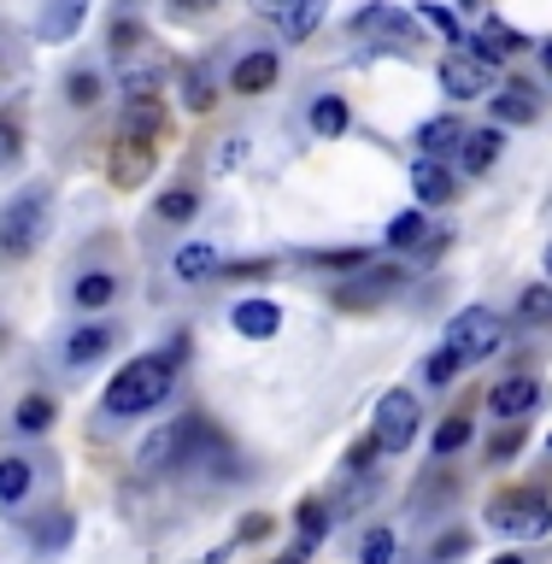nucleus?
I'll use <instances>...</instances> for the list:
<instances>
[{
	"label": "nucleus",
	"instance_id": "obj_18",
	"mask_svg": "<svg viewBox=\"0 0 552 564\" xmlns=\"http://www.w3.org/2000/svg\"><path fill=\"white\" fill-rule=\"evenodd\" d=\"M324 7H329V0H289V12L277 18L282 35H289V42H306V35L317 30V18H324Z\"/></svg>",
	"mask_w": 552,
	"mask_h": 564
},
{
	"label": "nucleus",
	"instance_id": "obj_37",
	"mask_svg": "<svg viewBox=\"0 0 552 564\" xmlns=\"http://www.w3.org/2000/svg\"><path fill=\"white\" fill-rule=\"evenodd\" d=\"M329 506H317V500H306L300 506V529H306V541H317V535H329Z\"/></svg>",
	"mask_w": 552,
	"mask_h": 564
},
{
	"label": "nucleus",
	"instance_id": "obj_11",
	"mask_svg": "<svg viewBox=\"0 0 552 564\" xmlns=\"http://www.w3.org/2000/svg\"><path fill=\"white\" fill-rule=\"evenodd\" d=\"M83 18H88V0H42L35 30H42V42H71L83 30Z\"/></svg>",
	"mask_w": 552,
	"mask_h": 564
},
{
	"label": "nucleus",
	"instance_id": "obj_13",
	"mask_svg": "<svg viewBox=\"0 0 552 564\" xmlns=\"http://www.w3.org/2000/svg\"><path fill=\"white\" fill-rule=\"evenodd\" d=\"M458 47H465V53H476V59H488V65H500V59H511L518 47H529V35L494 18V24H483V35H476V42H458Z\"/></svg>",
	"mask_w": 552,
	"mask_h": 564
},
{
	"label": "nucleus",
	"instance_id": "obj_24",
	"mask_svg": "<svg viewBox=\"0 0 552 564\" xmlns=\"http://www.w3.org/2000/svg\"><path fill=\"white\" fill-rule=\"evenodd\" d=\"M159 106H153V95H141V100H130L123 106V135H141V141H153L159 135Z\"/></svg>",
	"mask_w": 552,
	"mask_h": 564
},
{
	"label": "nucleus",
	"instance_id": "obj_38",
	"mask_svg": "<svg viewBox=\"0 0 552 564\" xmlns=\"http://www.w3.org/2000/svg\"><path fill=\"white\" fill-rule=\"evenodd\" d=\"M130 47H141V24H130V18H123V24L112 30V53H118V59H130Z\"/></svg>",
	"mask_w": 552,
	"mask_h": 564
},
{
	"label": "nucleus",
	"instance_id": "obj_48",
	"mask_svg": "<svg viewBox=\"0 0 552 564\" xmlns=\"http://www.w3.org/2000/svg\"><path fill=\"white\" fill-rule=\"evenodd\" d=\"M224 558H229V546H212V553H206V558H194V564H224Z\"/></svg>",
	"mask_w": 552,
	"mask_h": 564
},
{
	"label": "nucleus",
	"instance_id": "obj_12",
	"mask_svg": "<svg viewBox=\"0 0 552 564\" xmlns=\"http://www.w3.org/2000/svg\"><path fill=\"white\" fill-rule=\"evenodd\" d=\"M148 171H153V141L118 135V148H112V183H118V188H136Z\"/></svg>",
	"mask_w": 552,
	"mask_h": 564
},
{
	"label": "nucleus",
	"instance_id": "obj_3",
	"mask_svg": "<svg viewBox=\"0 0 552 564\" xmlns=\"http://www.w3.org/2000/svg\"><path fill=\"white\" fill-rule=\"evenodd\" d=\"M488 518H494V529H506V535H523V541L552 535V506H546V494H535V488L494 494Z\"/></svg>",
	"mask_w": 552,
	"mask_h": 564
},
{
	"label": "nucleus",
	"instance_id": "obj_5",
	"mask_svg": "<svg viewBox=\"0 0 552 564\" xmlns=\"http://www.w3.org/2000/svg\"><path fill=\"white\" fill-rule=\"evenodd\" d=\"M377 441H382V453H405L418 441V423H423V412H418V394L412 388H388V394L377 400Z\"/></svg>",
	"mask_w": 552,
	"mask_h": 564
},
{
	"label": "nucleus",
	"instance_id": "obj_7",
	"mask_svg": "<svg viewBox=\"0 0 552 564\" xmlns=\"http://www.w3.org/2000/svg\"><path fill=\"white\" fill-rule=\"evenodd\" d=\"M353 35H370V42H412L418 24L405 18L400 7H382V0H370V7L353 12Z\"/></svg>",
	"mask_w": 552,
	"mask_h": 564
},
{
	"label": "nucleus",
	"instance_id": "obj_31",
	"mask_svg": "<svg viewBox=\"0 0 552 564\" xmlns=\"http://www.w3.org/2000/svg\"><path fill=\"white\" fill-rule=\"evenodd\" d=\"M24 159V130H18L12 112H0V171H12Z\"/></svg>",
	"mask_w": 552,
	"mask_h": 564
},
{
	"label": "nucleus",
	"instance_id": "obj_44",
	"mask_svg": "<svg viewBox=\"0 0 552 564\" xmlns=\"http://www.w3.org/2000/svg\"><path fill=\"white\" fill-rule=\"evenodd\" d=\"M259 535H271V518H247L241 523V541H259Z\"/></svg>",
	"mask_w": 552,
	"mask_h": 564
},
{
	"label": "nucleus",
	"instance_id": "obj_8",
	"mask_svg": "<svg viewBox=\"0 0 552 564\" xmlns=\"http://www.w3.org/2000/svg\"><path fill=\"white\" fill-rule=\"evenodd\" d=\"M535 405H541V382L535 377H506V382H494L488 388V412L494 417H523V412H535Z\"/></svg>",
	"mask_w": 552,
	"mask_h": 564
},
{
	"label": "nucleus",
	"instance_id": "obj_25",
	"mask_svg": "<svg viewBox=\"0 0 552 564\" xmlns=\"http://www.w3.org/2000/svg\"><path fill=\"white\" fill-rule=\"evenodd\" d=\"M30 482H35V476H30L24 458H0V506H18L30 494Z\"/></svg>",
	"mask_w": 552,
	"mask_h": 564
},
{
	"label": "nucleus",
	"instance_id": "obj_20",
	"mask_svg": "<svg viewBox=\"0 0 552 564\" xmlns=\"http://www.w3.org/2000/svg\"><path fill=\"white\" fill-rule=\"evenodd\" d=\"M458 153H465V171H488L494 159H500V130H470L465 141H458Z\"/></svg>",
	"mask_w": 552,
	"mask_h": 564
},
{
	"label": "nucleus",
	"instance_id": "obj_32",
	"mask_svg": "<svg viewBox=\"0 0 552 564\" xmlns=\"http://www.w3.org/2000/svg\"><path fill=\"white\" fill-rule=\"evenodd\" d=\"M194 212H201V194H188V188H171L165 200H159V218H171V224H188Z\"/></svg>",
	"mask_w": 552,
	"mask_h": 564
},
{
	"label": "nucleus",
	"instance_id": "obj_21",
	"mask_svg": "<svg viewBox=\"0 0 552 564\" xmlns=\"http://www.w3.org/2000/svg\"><path fill=\"white\" fill-rule=\"evenodd\" d=\"M458 141H465V130H458V118H430L418 130V148L430 153V159H441V153H453Z\"/></svg>",
	"mask_w": 552,
	"mask_h": 564
},
{
	"label": "nucleus",
	"instance_id": "obj_40",
	"mask_svg": "<svg viewBox=\"0 0 552 564\" xmlns=\"http://www.w3.org/2000/svg\"><path fill=\"white\" fill-rule=\"evenodd\" d=\"M518 447H523V430H518V417H511V430L494 441V458H506V453H518Z\"/></svg>",
	"mask_w": 552,
	"mask_h": 564
},
{
	"label": "nucleus",
	"instance_id": "obj_10",
	"mask_svg": "<svg viewBox=\"0 0 552 564\" xmlns=\"http://www.w3.org/2000/svg\"><path fill=\"white\" fill-rule=\"evenodd\" d=\"M388 241L405 247V253H435V247L447 241V229H435L430 218H423V206H418V212H400V218L388 224Z\"/></svg>",
	"mask_w": 552,
	"mask_h": 564
},
{
	"label": "nucleus",
	"instance_id": "obj_4",
	"mask_svg": "<svg viewBox=\"0 0 552 564\" xmlns=\"http://www.w3.org/2000/svg\"><path fill=\"white\" fill-rule=\"evenodd\" d=\"M500 341H506V324H500V317H494L488 306H465V312H458L453 324H447V347H453L465 365L488 359V352L500 347Z\"/></svg>",
	"mask_w": 552,
	"mask_h": 564
},
{
	"label": "nucleus",
	"instance_id": "obj_30",
	"mask_svg": "<svg viewBox=\"0 0 552 564\" xmlns=\"http://www.w3.org/2000/svg\"><path fill=\"white\" fill-rule=\"evenodd\" d=\"M458 370H465V359H458L453 347H441L435 359L423 365V382H430V388H447V382H458Z\"/></svg>",
	"mask_w": 552,
	"mask_h": 564
},
{
	"label": "nucleus",
	"instance_id": "obj_41",
	"mask_svg": "<svg viewBox=\"0 0 552 564\" xmlns=\"http://www.w3.org/2000/svg\"><path fill=\"white\" fill-rule=\"evenodd\" d=\"M212 7H218V0H171V12H176V18H206Z\"/></svg>",
	"mask_w": 552,
	"mask_h": 564
},
{
	"label": "nucleus",
	"instance_id": "obj_42",
	"mask_svg": "<svg viewBox=\"0 0 552 564\" xmlns=\"http://www.w3.org/2000/svg\"><path fill=\"white\" fill-rule=\"evenodd\" d=\"M65 535H71V518H53L47 529H35V541H47V546H59Z\"/></svg>",
	"mask_w": 552,
	"mask_h": 564
},
{
	"label": "nucleus",
	"instance_id": "obj_19",
	"mask_svg": "<svg viewBox=\"0 0 552 564\" xmlns=\"http://www.w3.org/2000/svg\"><path fill=\"white\" fill-rule=\"evenodd\" d=\"M171 271L183 276V282H201V276H212V271H218V253H212L206 241H188V247H176Z\"/></svg>",
	"mask_w": 552,
	"mask_h": 564
},
{
	"label": "nucleus",
	"instance_id": "obj_16",
	"mask_svg": "<svg viewBox=\"0 0 552 564\" xmlns=\"http://www.w3.org/2000/svg\"><path fill=\"white\" fill-rule=\"evenodd\" d=\"M535 118H541V100L529 83H506L494 95V123H535Z\"/></svg>",
	"mask_w": 552,
	"mask_h": 564
},
{
	"label": "nucleus",
	"instance_id": "obj_33",
	"mask_svg": "<svg viewBox=\"0 0 552 564\" xmlns=\"http://www.w3.org/2000/svg\"><path fill=\"white\" fill-rule=\"evenodd\" d=\"M123 95H130V100L159 95V65H123Z\"/></svg>",
	"mask_w": 552,
	"mask_h": 564
},
{
	"label": "nucleus",
	"instance_id": "obj_6",
	"mask_svg": "<svg viewBox=\"0 0 552 564\" xmlns=\"http://www.w3.org/2000/svg\"><path fill=\"white\" fill-rule=\"evenodd\" d=\"M441 88H447L453 100H476L494 88V65L476 59V53H453V59H441Z\"/></svg>",
	"mask_w": 552,
	"mask_h": 564
},
{
	"label": "nucleus",
	"instance_id": "obj_39",
	"mask_svg": "<svg viewBox=\"0 0 552 564\" xmlns=\"http://www.w3.org/2000/svg\"><path fill=\"white\" fill-rule=\"evenodd\" d=\"M458 553H470V529H453V535L435 546V558H458Z\"/></svg>",
	"mask_w": 552,
	"mask_h": 564
},
{
	"label": "nucleus",
	"instance_id": "obj_43",
	"mask_svg": "<svg viewBox=\"0 0 552 564\" xmlns=\"http://www.w3.org/2000/svg\"><path fill=\"white\" fill-rule=\"evenodd\" d=\"M423 18H430V24H435V30H447V35H453V42H465V35H458V24H453V18H447V12H441V7H423Z\"/></svg>",
	"mask_w": 552,
	"mask_h": 564
},
{
	"label": "nucleus",
	"instance_id": "obj_49",
	"mask_svg": "<svg viewBox=\"0 0 552 564\" xmlns=\"http://www.w3.org/2000/svg\"><path fill=\"white\" fill-rule=\"evenodd\" d=\"M494 564H523V558H518V553H500V558H494Z\"/></svg>",
	"mask_w": 552,
	"mask_h": 564
},
{
	"label": "nucleus",
	"instance_id": "obj_34",
	"mask_svg": "<svg viewBox=\"0 0 552 564\" xmlns=\"http://www.w3.org/2000/svg\"><path fill=\"white\" fill-rule=\"evenodd\" d=\"M65 100L71 106H95L100 100V77H95V70H71V77H65Z\"/></svg>",
	"mask_w": 552,
	"mask_h": 564
},
{
	"label": "nucleus",
	"instance_id": "obj_52",
	"mask_svg": "<svg viewBox=\"0 0 552 564\" xmlns=\"http://www.w3.org/2000/svg\"><path fill=\"white\" fill-rule=\"evenodd\" d=\"M0 347H7V329H0Z\"/></svg>",
	"mask_w": 552,
	"mask_h": 564
},
{
	"label": "nucleus",
	"instance_id": "obj_27",
	"mask_svg": "<svg viewBox=\"0 0 552 564\" xmlns=\"http://www.w3.org/2000/svg\"><path fill=\"white\" fill-rule=\"evenodd\" d=\"M312 130H317V135H342V130H347V106L335 100V95H317V100H312Z\"/></svg>",
	"mask_w": 552,
	"mask_h": 564
},
{
	"label": "nucleus",
	"instance_id": "obj_23",
	"mask_svg": "<svg viewBox=\"0 0 552 564\" xmlns=\"http://www.w3.org/2000/svg\"><path fill=\"white\" fill-rule=\"evenodd\" d=\"M212 100H218L212 70H206V65H188V70H183V106H188V112H212Z\"/></svg>",
	"mask_w": 552,
	"mask_h": 564
},
{
	"label": "nucleus",
	"instance_id": "obj_53",
	"mask_svg": "<svg viewBox=\"0 0 552 564\" xmlns=\"http://www.w3.org/2000/svg\"><path fill=\"white\" fill-rule=\"evenodd\" d=\"M546 441H552V435H546Z\"/></svg>",
	"mask_w": 552,
	"mask_h": 564
},
{
	"label": "nucleus",
	"instance_id": "obj_14",
	"mask_svg": "<svg viewBox=\"0 0 552 564\" xmlns=\"http://www.w3.org/2000/svg\"><path fill=\"white\" fill-rule=\"evenodd\" d=\"M277 70H282V59L271 47H259V53H247V59L229 70V88H236V95H264V88L277 83Z\"/></svg>",
	"mask_w": 552,
	"mask_h": 564
},
{
	"label": "nucleus",
	"instance_id": "obj_45",
	"mask_svg": "<svg viewBox=\"0 0 552 564\" xmlns=\"http://www.w3.org/2000/svg\"><path fill=\"white\" fill-rule=\"evenodd\" d=\"M218 165H224V171L241 165V141H224V148H218Z\"/></svg>",
	"mask_w": 552,
	"mask_h": 564
},
{
	"label": "nucleus",
	"instance_id": "obj_9",
	"mask_svg": "<svg viewBox=\"0 0 552 564\" xmlns=\"http://www.w3.org/2000/svg\"><path fill=\"white\" fill-rule=\"evenodd\" d=\"M412 194H418V206H447L453 194H458V176L441 165V159L423 153L418 165H412Z\"/></svg>",
	"mask_w": 552,
	"mask_h": 564
},
{
	"label": "nucleus",
	"instance_id": "obj_50",
	"mask_svg": "<svg viewBox=\"0 0 552 564\" xmlns=\"http://www.w3.org/2000/svg\"><path fill=\"white\" fill-rule=\"evenodd\" d=\"M541 53H546V70H552V42H546V47H541Z\"/></svg>",
	"mask_w": 552,
	"mask_h": 564
},
{
	"label": "nucleus",
	"instance_id": "obj_47",
	"mask_svg": "<svg viewBox=\"0 0 552 564\" xmlns=\"http://www.w3.org/2000/svg\"><path fill=\"white\" fill-rule=\"evenodd\" d=\"M306 553H312V541H300L294 553H289V558H277V564H306Z\"/></svg>",
	"mask_w": 552,
	"mask_h": 564
},
{
	"label": "nucleus",
	"instance_id": "obj_22",
	"mask_svg": "<svg viewBox=\"0 0 552 564\" xmlns=\"http://www.w3.org/2000/svg\"><path fill=\"white\" fill-rule=\"evenodd\" d=\"M353 282H359V289H342V300H347V306H365V300H382L388 289H394L400 271H394V264H377V271H365V276H353Z\"/></svg>",
	"mask_w": 552,
	"mask_h": 564
},
{
	"label": "nucleus",
	"instance_id": "obj_36",
	"mask_svg": "<svg viewBox=\"0 0 552 564\" xmlns=\"http://www.w3.org/2000/svg\"><path fill=\"white\" fill-rule=\"evenodd\" d=\"M359 558L365 564H388V558H394V535H388V529H370L365 546H359Z\"/></svg>",
	"mask_w": 552,
	"mask_h": 564
},
{
	"label": "nucleus",
	"instance_id": "obj_35",
	"mask_svg": "<svg viewBox=\"0 0 552 564\" xmlns=\"http://www.w3.org/2000/svg\"><path fill=\"white\" fill-rule=\"evenodd\" d=\"M518 317H523V324H552V289H523Z\"/></svg>",
	"mask_w": 552,
	"mask_h": 564
},
{
	"label": "nucleus",
	"instance_id": "obj_26",
	"mask_svg": "<svg viewBox=\"0 0 552 564\" xmlns=\"http://www.w3.org/2000/svg\"><path fill=\"white\" fill-rule=\"evenodd\" d=\"M18 430H24V435H42L47 430V423H53V400L47 394H24V400H18Z\"/></svg>",
	"mask_w": 552,
	"mask_h": 564
},
{
	"label": "nucleus",
	"instance_id": "obj_15",
	"mask_svg": "<svg viewBox=\"0 0 552 564\" xmlns=\"http://www.w3.org/2000/svg\"><path fill=\"white\" fill-rule=\"evenodd\" d=\"M229 324H236L247 341H271V335L282 329V312H277V300H241Z\"/></svg>",
	"mask_w": 552,
	"mask_h": 564
},
{
	"label": "nucleus",
	"instance_id": "obj_2",
	"mask_svg": "<svg viewBox=\"0 0 552 564\" xmlns=\"http://www.w3.org/2000/svg\"><path fill=\"white\" fill-rule=\"evenodd\" d=\"M47 212H53L47 188H24L18 200H7V212H0V253H7V259L35 253L42 236H47Z\"/></svg>",
	"mask_w": 552,
	"mask_h": 564
},
{
	"label": "nucleus",
	"instance_id": "obj_46",
	"mask_svg": "<svg viewBox=\"0 0 552 564\" xmlns=\"http://www.w3.org/2000/svg\"><path fill=\"white\" fill-rule=\"evenodd\" d=\"M253 12L259 18H282V12H289V0H253Z\"/></svg>",
	"mask_w": 552,
	"mask_h": 564
},
{
	"label": "nucleus",
	"instance_id": "obj_1",
	"mask_svg": "<svg viewBox=\"0 0 552 564\" xmlns=\"http://www.w3.org/2000/svg\"><path fill=\"white\" fill-rule=\"evenodd\" d=\"M165 394H171V359L165 352H141V359H130L112 382H106V412L112 417H141Z\"/></svg>",
	"mask_w": 552,
	"mask_h": 564
},
{
	"label": "nucleus",
	"instance_id": "obj_17",
	"mask_svg": "<svg viewBox=\"0 0 552 564\" xmlns=\"http://www.w3.org/2000/svg\"><path fill=\"white\" fill-rule=\"evenodd\" d=\"M112 341H118L112 324H83L77 335H71L65 359H71V365H95V359H106V352H112Z\"/></svg>",
	"mask_w": 552,
	"mask_h": 564
},
{
	"label": "nucleus",
	"instance_id": "obj_51",
	"mask_svg": "<svg viewBox=\"0 0 552 564\" xmlns=\"http://www.w3.org/2000/svg\"><path fill=\"white\" fill-rule=\"evenodd\" d=\"M546 271H552V247H546Z\"/></svg>",
	"mask_w": 552,
	"mask_h": 564
},
{
	"label": "nucleus",
	"instance_id": "obj_29",
	"mask_svg": "<svg viewBox=\"0 0 552 564\" xmlns=\"http://www.w3.org/2000/svg\"><path fill=\"white\" fill-rule=\"evenodd\" d=\"M112 294H118V282L106 276V271H88V276L77 282V306H83V312H88V306H106Z\"/></svg>",
	"mask_w": 552,
	"mask_h": 564
},
{
	"label": "nucleus",
	"instance_id": "obj_28",
	"mask_svg": "<svg viewBox=\"0 0 552 564\" xmlns=\"http://www.w3.org/2000/svg\"><path fill=\"white\" fill-rule=\"evenodd\" d=\"M465 441H470V412H453V417L435 430V453L447 458V453H458V447H465Z\"/></svg>",
	"mask_w": 552,
	"mask_h": 564
}]
</instances>
